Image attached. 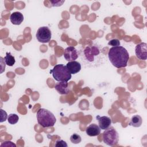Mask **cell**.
<instances>
[{
  "instance_id": "obj_1",
  "label": "cell",
  "mask_w": 147,
  "mask_h": 147,
  "mask_svg": "<svg viewBox=\"0 0 147 147\" xmlns=\"http://www.w3.org/2000/svg\"><path fill=\"white\" fill-rule=\"evenodd\" d=\"M108 56L110 61L116 68L126 67L129 59L127 51L123 47H113L109 49Z\"/></svg>"
},
{
  "instance_id": "obj_2",
  "label": "cell",
  "mask_w": 147,
  "mask_h": 147,
  "mask_svg": "<svg viewBox=\"0 0 147 147\" xmlns=\"http://www.w3.org/2000/svg\"><path fill=\"white\" fill-rule=\"evenodd\" d=\"M36 117L38 124L43 127H52L56 122V119L53 114L43 108H41L37 111Z\"/></svg>"
},
{
  "instance_id": "obj_3",
  "label": "cell",
  "mask_w": 147,
  "mask_h": 147,
  "mask_svg": "<svg viewBox=\"0 0 147 147\" xmlns=\"http://www.w3.org/2000/svg\"><path fill=\"white\" fill-rule=\"evenodd\" d=\"M54 79L57 82H68L71 78V74L64 64H57L50 71Z\"/></svg>"
},
{
  "instance_id": "obj_4",
  "label": "cell",
  "mask_w": 147,
  "mask_h": 147,
  "mask_svg": "<svg viewBox=\"0 0 147 147\" xmlns=\"http://www.w3.org/2000/svg\"><path fill=\"white\" fill-rule=\"evenodd\" d=\"M118 140V133L114 127L110 126L103 133V141L109 146H113L117 145Z\"/></svg>"
},
{
  "instance_id": "obj_5",
  "label": "cell",
  "mask_w": 147,
  "mask_h": 147,
  "mask_svg": "<svg viewBox=\"0 0 147 147\" xmlns=\"http://www.w3.org/2000/svg\"><path fill=\"white\" fill-rule=\"evenodd\" d=\"M37 40L42 43L49 42L52 37L51 30L47 26H42L38 28L36 34Z\"/></svg>"
},
{
  "instance_id": "obj_6",
  "label": "cell",
  "mask_w": 147,
  "mask_h": 147,
  "mask_svg": "<svg viewBox=\"0 0 147 147\" xmlns=\"http://www.w3.org/2000/svg\"><path fill=\"white\" fill-rule=\"evenodd\" d=\"M147 44L141 42L137 44L135 48V53L137 57L140 60H145L147 58Z\"/></svg>"
},
{
  "instance_id": "obj_7",
  "label": "cell",
  "mask_w": 147,
  "mask_h": 147,
  "mask_svg": "<svg viewBox=\"0 0 147 147\" xmlns=\"http://www.w3.org/2000/svg\"><path fill=\"white\" fill-rule=\"evenodd\" d=\"M63 56L68 61H75L78 57V53L76 49L72 46L68 47L64 51Z\"/></svg>"
},
{
  "instance_id": "obj_8",
  "label": "cell",
  "mask_w": 147,
  "mask_h": 147,
  "mask_svg": "<svg viewBox=\"0 0 147 147\" xmlns=\"http://www.w3.org/2000/svg\"><path fill=\"white\" fill-rule=\"evenodd\" d=\"M84 53L89 61H92L94 59V56L99 54V50L97 47L88 46L84 49Z\"/></svg>"
},
{
  "instance_id": "obj_9",
  "label": "cell",
  "mask_w": 147,
  "mask_h": 147,
  "mask_svg": "<svg viewBox=\"0 0 147 147\" xmlns=\"http://www.w3.org/2000/svg\"><path fill=\"white\" fill-rule=\"evenodd\" d=\"M96 118L98 122L99 126L100 129L106 130L111 126V119L109 117L107 116L100 117L99 115H97Z\"/></svg>"
},
{
  "instance_id": "obj_10",
  "label": "cell",
  "mask_w": 147,
  "mask_h": 147,
  "mask_svg": "<svg viewBox=\"0 0 147 147\" xmlns=\"http://www.w3.org/2000/svg\"><path fill=\"white\" fill-rule=\"evenodd\" d=\"M55 88L56 91L61 95L67 94L69 90L68 88V83L67 82H59L55 86Z\"/></svg>"
},
{
  "instance_id": "obj_11",
  "label": "cell",
  "mask_w": 147,
  "mask_h": 147,
  "mask_svg": "<svg viewBox=\"0 0 147 147\" xmlns=\"http://www.w3.org/2000/svg\"><path fill=\"white\" fill-rule=\"evenodd\" d=\"M66 67L71 74H75L79 72L81 69V65L80 63L76 61H69L67 64Z\"/></svg>"
},
{
  "instance_id": "obj_12",
  "label": "cell",
  "mask_w": 147,
  "mask_h": 147,
  "mask_svg": "<svg viewBox=\"0 0 147 147\" xmlns=\"http://www.w3.org/2000/svg\"><path fill=\"white\" fill-rule=\"evenodd\" d=\"M86 132L88 136L94 137L98 136L100 133V129L97 125L92 123L86 128Z\"/></svg>"
},
{
  "instance_id": "obj_13",
  "label": "cell",
  "mask_w": 147,
  "mask_h": 147,
  "mask_svg": "<svg viewBox=\"0 0 147 147\" xmlns=\"http://www.w3.org/2000/svg\"><path fill=\"white\" fill-rule=\"evenodd\" d=\"M10 20L14 25H20L24 20L23 14L19 11L13 12L10 16Z\"/></svg>"
},
{
  "instance_id": "obj_14",
  "label": "cell",
  "mask_w": 147,
  "mask_h": 147,
  "mask_svg": "<svg viewBox=\"0 0 147 147\" xmlns=\"http://www.w3.org/2000/svg\"><path fill=\"white\" fill-rule=\"evenodd\" d=\"M142 122V119L141 116L138 115H135L131 117L130 122L129 123V125L135 127H138L141 125Z\"/></svg>"
},
{
  "instance_id": "obj_15",
  "label": "cell",
  "mask_w": 147,
  "mask_h": 147,
  "mask_svg": "<svg viewBox=\"0 0 147 147\" xmlns=\"http://www.w3.org/2000/svg\"><path fill=\"white\" fill-rule=\"evenodd\" d=\"M4 61L6 63V65H9V66H13L16 62V60L15 58L13 56L11 55V53H9V52H6V56L4 57L3 58Z\"/></svg>"
},
{
  "instance_id": "obj_16",
  "label": "cell",
  "mask_w": 147,
  "mask_h": 147,
  "mask_svg": "<svg viewBox=\"0 0 147 147\" xmlns=\"http://www.w3.org/2000/svg\"><path fill=\"white\" fill-rule=\"evenodd\" d=\"M19 117L16 114H10L7 117L8 122L11 125H14L18 121Z\"/></svg>"
},
{
  "instance_id": "obj_17",
  "label": "cell",
  "mask_w": 147,
  "mask_h": 147,
  "mask_svg": "<svg viewBox=\"0 0 147 147\" xmlns=\"http://www.w3.org/2000/svg\"><path fill=\"white\" fill-rule=\"evenodd\" d=\"M70 141H71L72 143L75 144H79L81 142L82 138H81V137H80V135L75 133V134H72L71 136Z\"/></svg>"
},
{
  "instance_id": "obj_18",
  "label": "cell",
  "mask_w": 147,
  "mask_h": 147,
  "mask_svg": "<svg viewBox=\"0 0 147 147\" xmlns=\"http://www.w3.org/2000/svg\"><path fill=\"white\" fill-rule=\"evenodd\" d=\"M108 44L109 45L113 46V47H118V46H120L121 43H120V41L119 40L114 38V39H112L110 41H109L108 42Z\"/></svg>"
},
{
  "instance_id": "obj_19",
  "label": "cell",
  "mask_w": 147,
  "mask_h": 147,
  "mask_svg": "<svg viewBox=\"0 0 147 147\" xmlns=\"http://www.w3.org/2000/svg\"><path fill=\"white\" fill-rule=\"evenodd\" d=\"M55 146L56 147H67L68 145L65 142V141L62 140H59L56 141Z\"/></svg>"
},
{
  "instance_id": "obj_20",
  "label": "cell",
  "mask_w": 147,
  "mask_h": 147,
  "mask_svg": "<svg viewBox=\"0 0 147 147\" xmlns=\"http://www.w3.org/2000/svg\"><path fill=\"white\" fill-rule=\"evenodd\" d=\"M8 117L7 113L4 111L2 109H1V120L0 122H3L4 121H5L7 119V118Z\"/></svg>"
},
{
  "instance_id": "obj_21",
  "label": "cell",
  "mask_w": 147,
  "mask_h": 147,
  "mask_svg": "<svg viewBox=\"0 0 147 147\" xmlns=\"http://www.w3.org/2000/svg\"><path fill=\"white\" fill-rule=\"evenodd\" d=\"M51 3H52V6H60L63 5V3L64 2V1H51Z\"/></svg>"
},
{
  "instance_id": "obj_22",
  "label": "cell",
  "mask_w": 147,
  "mask_h": 147,
  "mask_svg": "<svg viewBox=\"0 0 147 147\" xmlns=\"http://www.w3.org/2000/svg\"><path fill=\"white\" fill-rule=\"evenodd\" d=\"M14 146L16 147V145L15 144H14L13 142H12L11 141H4L3 142H2L1 145V146Z\"/></svg>"
}]
</instances>
